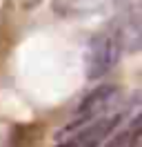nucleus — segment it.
<instances>
[{"label":"nucleus","instance_id":"2","mask_svg":"<svg viewBox=\"0 0 142 147\" xmlns=\"http://www.w3.org/2000/svg\"><path fill=\"white\" fill-rule=\"evenodd\" d=\"M122 111H109L104 116H98L93 120H87L76 127H64L58 134L56 147H102L107 138L122 125Z\"/></svg>","mask_w":142,"mask_h":147},{"label":"nucleus","instance_id":"3","mask_svg":"<svg viewBox=\"0 0 142 147\" xmlns=\"http://www.w3.org/2000/svg\"><path fill=\"white\" fill-rule=\"evenodd\" d=\"M120 96H122V89L118 85H100L93 92H89L82 102L76 109V116L71 118V123L67 127H76V125H82L87 120H93L98 116H104L109 111H115L118 102H120Z\"/></svg>","mask_w":142,"mask_h":147},{"label":"nucleus","instance_id":"4","mask_svg":"<svg viewBox=\"0 0 142 147\" xmlns=\"http://www.w3.org/2000/svg\"><path fill=\"white\" fill-rule=\"evenodd\" d=\"M142 140V120L140 114H133L131 120H122V127L115 129L102 145L104 147H140Z\"/></svg>","mask_w":142,"mask_h":147},{"label":"nucleus","instance_id":"1","mask_svg":"<svg viewBox=\"0 0 142 147\" xmlns=\"http://www.w3.org/2000/svg\"><path fill=\"white\" fill-rule=\"evenodd\" d=\"M122 49H124V36L120 29L111 27L93 34L87 47V65H84L87 78L96 80V78L107 76L118 65Z\"/></svg>","mask_w":142,"mask_h":147}]
</instances>
